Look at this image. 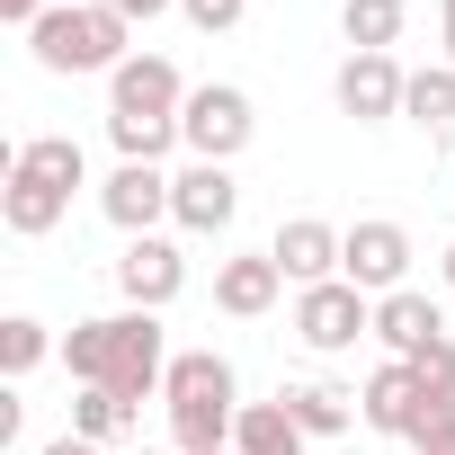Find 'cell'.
Returning <instances> with one entry per match:
<instances>
[{
	"label": "cell",
	"instance_id": "ba28073f",
	"mask_svg": "<svg viewBox=\"0 0 455 455\" xmlns=\"http://www.w3.org/2000/svg\"><path fill=\"white\" fill-rule=\"evenodd\" d=\"M339 277H348L357 295H402V277H411V233H402L393 214L348 223V242H339Z\"/></svg>",
	"mask_w": 455,
	"mask_h": 455
},
{
	"label": "cell",
	"instance_id": "e0dca14e",
	"mask_svg": "<svg viewBox=\"0 0 455 455\" xmlns=\"http://www.w3.org/2000/svg\"><path fill=\"white\" fill-rule=\"evenodd\" d=\"M313 437L295 428L286 402H242V428H233V455H304Z\"/></svg>",
	"mask_w": 455,
	"mask_h": 455
},
{
	"label": "cell",
	"instance_id": "4dcf8cb0",
	"mask_svg": "<svg viewBox=\"0 0 455 455\" xmlns=\"http://www.w3.org/2000/svg\"><path fill=\"white\" fill-rule=\"evenodd\" d=\"M134 455H170V446H134Z\"/></svg>",
	"mask_w": 455,
	"mask_h": 455
},
{
	"label": "cell",
	"instance_id": "3957f363",
	"mask_svg": "<svg viewBox=\"0 0 455 455\" xmlns=\"http://www.w3.org/2000/svg\"><path fill=\"white\" fill-rule=\"evenodd\" d=\"M125 36H134V28L108 10V0H63V10H45V19L28 28V54L72 81V72H116V63H125Z\"/></svg>",
	"mask_w": 455,
	"mask_h": 455
},
{
	"label": "cell",
	"instance_id": "1f68e13d",
	"mask_svg": "<svg viewBox=\"0 0 455 455\" xmlns=\"http://www.w3.org/2000/svg\"><path fill=\"white\" fill-rule=\"evenodd\" d=\"M339 455H366V446H339Z\"/></svg>",
	"mask_w": 455,
	"mask_h": 455
},
{
	"label": "cell",
	"instance_id": "6da1fadb",
	"mask_svg": "<svg viewBox=\"0 0 455 455\" xmlns=\"http://www.w3.org/2000/svg\"><path fill=\"white\" fill-rule=\"evenodd\" d=\"M63 366L72 384H99V393H125V402H152L170 384V339H161V313H99L63 339Z\"/></svg>",
	"mask_w": 455,
	"mask_h": 455
},
{
	"label": "cell",
	"instance_id": "44dd1931",
	"mask_svg": "<svg viewBox=\"0 0 455 455\" xmlns=\"http://www.w3.org/2000/svg\"><path fill=\"white\" fill-rule=\"evenodd\" d=\"M339 36H348V54H393L402 45V0H339Z\"/></svg>",
	"mask_w": 455,
	"mask_h": 455
},
{
	"label": "cell",
	"instance_id": "ffe728a7",
	"mask_svg": "<svg viewBox=\"0 0 455 455\" xmlns=\"http://www.w3.org/2000/svg\"><path fill=\"white\" fill-rule=\"evenodd\" d=\"M402 116H411V125H428V143H446V134H455V63H428V72H411V99H402Z\"/></svg>",
	"mask_w": 455,
	"mask_h": 455
},
{
	"label": "cell",
	"instance_id": "7c38bea8",
	"mask_svg": "<svg viewBox=\"0 0 455 455\" xmlns=\"http://www.w3.org/2000/svg\"><path fill=\"white\" fill-rule=\"evenodd\" d=\"M99 214L116 223L125 242H143L152 223L170 214V179H161L152 161H116V170H108V188H99Z\"/></svg>",
	"mask_w": 455,
	"mask_h": 455
},
{
	"label": "cell",
	"instance_id": "9a60e30c",
	"mask_svg": "<svg viewBox=\"0 0 455 455\" xmlns=\"http://www.w3.org/2000/svg\"><path fill=\"white\" fill-rule=\"evenodd\" d=\"M375 339H384V357H419L428 339H446V313H437V295H419V286H402V295H375Z\"/></svg>",
	"mask_w": 455,
	"mask_h": 455
},
{
	"label": "cell",
	"instance_id": "7402d4cb",
	"mask_svg": "<svg viewBox=\"0 0 455 455\" xmlns=\"http://www.w3.org/2000/svg\"><path fill=\"white\" fill-rule=\"evenodd\" d=\"M45 357H54L45 322H28V313H19V322H0V366H10V375H36Z\"/></svg>",
	"mask_w": 455,
	"mask_h": 455
},
{
	"label": "cell",
	"instance_id": "9c48e42d",
	"mask_svg": "<svg viewBox=\"0 0 455 455\" xmlns=\"http://www.w3.org/2000/svg\"><path fill=\"white\" fill-rule=\"evenodd\" d=\"M233 214H242L233 161H188V170L170 179V223H179V233H223Z\"/></svg>",
	"mask_w": 455,
	"mask_h": 455
},
{
	"label": "cell",
	"instance_id": "277c9868",
	"mask_svg": "<svg viewBox=\"0 0 455 455\" xmlns=\"http://www.w3.org/2000/svg\"><path fill=\"white\" fill-rule=\"evenodd\" d=\"M357 419H366L375 437H411V446H419V437H437V428L455 419V402H437L411 357H384V366L366 375V393H357Z\"/></svg>",
	"mask_w": 455,
	"mask_h": 455
},
{
	"label": "cell",
	"instance_id": "cb8c5ba5",
	"mask_svg": "<svg viewBox=\"0 0 455 455\" xmlns=\"http://www.w3.org/2000/svg\"><path fill=\"white\" fill-rule=\"evenodd\" d=\"M411 366H419V384H428L437 402H455V339H428V348H419Z\"/></svg>",
	"mask_w": 455,
	"mask_h": 455
},
{
	"label": "cell",
	"instance_id": "5b68a950",
	"mask_svg": "<svg viewBox=\"0 0 455 455\" xmlns=\"http://www.w3.org/2000/svg\"><path fill=\"white\" fill-rule=\"evenodd\" d=\"M251 134H259V108H251L242 81H205V90H188V108H179V143H188L196 161H233Z\"/></svg>",
	"mask_w": 455,
	"mask_h": 455
},
{
	"label": "cell",
	"instance_id": "2e32d148",
	"mask_svg": "<svg viewBox=\"0 0 455 455\" xmlns=\"http://www.w3.org/2000/svg\"><path fill=\"white\" fill-rule=\"evenodd\" d=\"M277 286H286V268H277L268 251H242V259L214 268V304L233 313V322H259V313L277 304Z\"/></svg>",
	"mask_w": 455,
	"mask_h": 455
},
{
	"label": "cell",
	"instance_id": "f1b7e54d",
	"mask_svg": "<svg viewBox=\"0 0 455 455\" xmlns=\"http://www.w3.org/2000/svg\"><path fill=\"white\" fill-rule=\"evenodd\" d=\"M437 28H446V63H455V0H437Z\"/></svg>",
	"mask_w": 455,
	"mask_h": 455
},
{
	"label": "cell",
	"instance_id": "83f0119b",
	"mask_svg": "<svg viewBox=\"0 0 455 455\" xmlns=\"http://www.w3.org/2000/svg\"><path fill=\"white\" fill-rule=\"evenodd\" d=\"M45 455H99V446H90V437H72V428H63V437H54V446H45Z\"/></svg>",
	"mask_w": 455,
	"mask_h": 455
},
{
	"label": "cell",
	"instance_id": "f546056e",
	"mask_svg": "<svg viewBox=\"0 0 455 455\" xmlns=\"http://www.w3.org/2000/svg\"><path fill=\"white\" fill-rule=\"evenodd\" d=\"M446 295H455V242H446Z\"/></svg>",
	"mask_w": 455,
	"mask_h": 455
},
{
	"label": "cell",
	"instance_id": "52a82bcc",
	"mask_svg": "<svg viewBox=\"0 0 455 455\" xmlns=\"http://www.w3.org/2000/svg\"><path fill=\"white\" fill-rule=\"evenodd\" d=\"M295 339H304V348H322V357H339V348L375 339V295H357L348 277L304 286V295H295Z\"/></svg>",
	"mask_w": 455,
	"mask_h": 455
},
{
	"label": "cell",
	"instance_id": "ac0fdd59",
	"mask_svg": "<svg viewBox=\"0 0 455 455\" xmlns=\"http://www.w3.org/2000/svg\"><path fill=\"white\" fill-rule=\"evenodd\" d=\"M277 402L295 411V428H304V437H339V428L357 419V393H348V384H286Z\"/></svg>",
	"mask_w": 455,
	"mask_h": 455
},
{
	"label": "cell",
	"instance_id": "30bf717a",
	"mask_svg": "<svg viewBox=\"0 0 455 455\" xmlns=\"http://www.w3.org/2000/svg\"><path fill=\"white\" fill-rule=\"evenodd\" d=\"M331 99H339V116H357V125H384V116H402V99H411V72H402L393 54H348V63H339V81H331Z\"/></svg>",
	"mask_w": 455,
	"mask_h": 455
},
{
	"label": "cell",
	"instance_id": "d4e9b609",
	"mask_svg": "<svg viewBox=\"0 0 455 455\" xmlns=\"http://www.w3.org/2000/svg\"><path fill=\"white\" fill-rule=\"evenodd\" d=\"M45 10H63V0H0V19H10V28H36Z\"/></svg>",
	"mask_w": 455,
	"mask_h": 455
},
{
	"label": "cell",
	"instance_id": "4316f807",
	"mask_svg": "<svg viewBox=\"0 0 455 455\" xmlns=\"http://www.w3.org/2000/svg\"><path fill=\"white\" fill-rule=\"evenodd\" d=\"M411 455H455V419H446V428H437V437H419V446H411Z\"/></svg>",
	"mask_w": 455,
	"mask_h": 455
},
{
	"label": "cell",
	"instance_id": "484cf974",
	"mask_svg": "<svg viewBox=\"0 0 455 455\" xmlns=\"http://www.w3.org/2000/svg\"><path fill=\"white\" fill-rule=\"evenodd\" d=\"M108 10H116V19L134 28V19H161V10H179V0H108Z\"/></svg>",
	"mask_w": 455,
	"mask_h": 455
},
{
	"label": "cell",
	"instance_id": "7a4b0ae2",
	"mask_svg": "<svg viewBox=\"0 0 455 455\" xmlns=\"http://www.w3.org/2000/svg\"><path fill=\"white\" fill-rule=\"evenodd\" d=\"M161 402H170V437H179V455H214V446H233V428H242L233 366H223L214 348H179Z\"/></svg>",
	"mask_w": 455,
	"mask_h": 455
},
{
	"label": "cell",
	"instance_id": "d6a6232c",
	"mask_svg": "<svg viewBox=\"0 0 455 455\" xmlns=\"http://www.w3.org/2000/svg\"><path fill=\"white\" fill-rule=\"evenodd\" d=\"M214 455H233V446H214Z\"/></svg>",
	"mask_w": 455,
	"mask_h": 455
},
{
	"label": "cell",
	"instance_id": "8fae6325",
	"mask_svg": "<svg viewBox=\"0 0 455 455\" xmlns=\"http://www.w3.org/2000/svg\"><path fill=\"white\" fill-rule=\"evenodd\" d=\"M339 242H348L339 223H322V214H286L277 242H268V259H277L286 286L304 295V286H331V277H339Z\"/></svg>",
	"mask_w": 455,
	"mask_h": 455
},
{
	"label": "cell",
	"instance_id": "4fadbf2b",
	"mask_svg": "<svg viewBox=\"0 0 455 455\" xmlns=\"http://www.w3.org/2000/svg\"><path fill=\"white\" fill-rule=\"evenodd\" d=\"M116 286H125V304H134V313H161V304H179V286H188V259H179L161 233H143V242H125V259H116Z\"/></svg>",
	"mask_w": 455,
	"mask_h": 455
},
{
	"label": "cell",
	"instance_id": "d6986e66",
	"mask_svg": "<svg viewBox=\"0 0 455 455\" xmlns=\"http://www.w3.org/2000/svg\"><path fill=\"white\" fill-rule=\"evenodd\" d=\"M134 428H143V402L81 384V402H72V437H90V446H116V437H134Z\"/></svg>",
	"mask_w": 455,
	"mask_h": 455
},
{
	"label": "cell",
	"instance_id": "5bb4252c",
	"mask_svg": "<svg viewBox=\"0 0 455 455\" xmlns=\"http://www.w3.org/2000/svg\"><path fill=\"white\" fill-rule=\"evenodd\" d=\"M0 214H10V233H19V242H45L54 223L72 214V188H63V179H45V170H28V161L10 152V188H0Z\"/></svg>",
	"mask_w": 455,
	"mask_h": 455
},
{
	"label": "cell",
	"instance_id": "603a6c76",
	"mask_svg": "<svg viewBox=\"0 0 455 455\" xmlns=\"http://www.w3.org/2000/svg\"><path fill=\"white\" fill-rule=\"evenodd\" d=\"M188 10V28H205V36H233L242 19H251V0H179Z\"/></svg>",
	"mask_w": 455,
	"mask_h": 455
},
{
	"label": "cell",
	"instance_id": "8992f818",
	"mask_svg": "<svg viewBox=\"0 0 455 455\" xmlns=\"http://www.w3.org/2000/svg\"><path fill=\"white\" fill-rule=\"evenodd\" d=\"M179 108H188V81H179L170 54H125L108 72V116L116 125H179Z\"/></svg>",
	"mask_w": 455,
	"mask_h": 455
}]
</instances>
